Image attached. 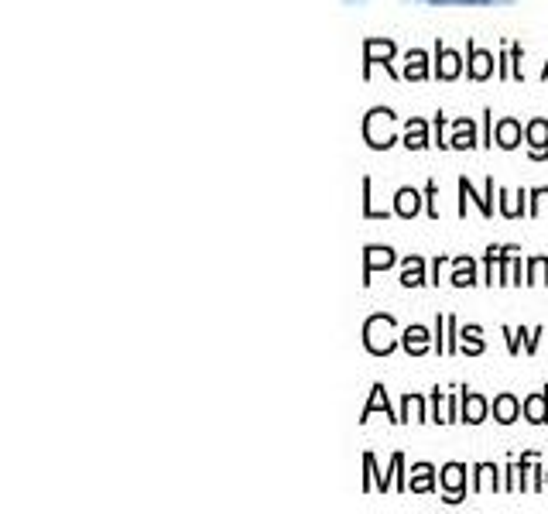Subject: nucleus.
<instances>
[{
    "mask_svg": "<svg viewBox=\"0 0 548 514\" xmlns=\"http://www.w3.org/2000/svg\"><path fill=\"white\" fill-rule=\"evenodd\" d=\"M364 343L374 357H388V353L398 347V326H394L391 316H374L364 326Z\"/></svg>",
    "mask_w": 548,
    "mask_h": 514,
    "instance_id": "f257e3e1",
    "label": "nucleus"
},
{
    "mask_svg": "<svg viewBox=\"0 0 548 514\" xmlns=\"http://www.w3.org/2000/svg\"><path fill=\"white\" fill-rule=\"evenodd\" d=\"M364 138L370 148H391L394 144V114L391 110H370L364 120Z\"/></svg>",
    "mask_w": 548,
    "mask_h": 514,
    "instance_id": "f03ea898",
    "label": "nucleus"
},
{
    "mask_svg": "<svg viewBox=\"0 0 548 514\" xmlns=\"http://www.w3.org/2000/svg\"><path fill=\"white\" fill-rule=\"evenodd\" d=\"M394 42H388V38H370V42L364 45V62H367V72L374 66H384L391 72V59H394Z\"/></svg>",
    "mask_w": 548,
    "mask_h": 514,
    "instance_id": "7ed1b4c3",
    "label": "nucleus"
},
{
    "mask_svg": "<svg viewBox=\"0 0 548 514\" xmlns=\"http://www.w3.org/2000/svg\"><path fill=\"white\" fill-rule=\"evenodd\" d=\"M525 141H528V155L535 158V162H542L548 155V120H531L525 127Z\"/></svg>",
    "mask_w": 548,
    "mask_h": 514,
    "instance_id": "20e7f679",
    "label": "nucleus"
},
{
    "mask_svg": "<svg viewBox=\"0 0 548 514\" xmlns=\"http://www.w3.org/2000/svg\"><path fill=\"white\" fill-rule=\"evenodd\" d=\"M442 487H446V501L456 504L463 501V491H466V467H459V463H449L446 470H442Z\"/></svg>",
    "mask_w": 548,
    "mask_h": 514,
    "instance_id": "39448f33",
    "label": "nucleus"
},
{
    "mask_svg": "<svg viewBox=\"0 0 548 514\" xmlns=\"http://www.w3.org/2000/svg\"><path fill=\"white\" fill-rule=\"evenodd\" d=\"M391 264H394L391 247H367V254H364V285H370L374 271H388Z\"/></svg>",
    "mask_w": 548,
    "mask_h": 514,
    "instance_id": "423d86ee",
    "label": "nucleus"
},
{
    "mask_svg": "<svg viewBox=\"0 0 548 514\" xmlns=\"http://www.w3.org/2000/svg\"><path fill=\"white\" fill-rule=\"evenodd\" d=\"M435 76L439 79H456L459 72H463V59H459V55L453 52V48H435Z\"/></svg>",
    "mask_w": 548,
    "mask_h": 514,
    "instance_id": "0eeeda50",
    "label": "nucleus"
},
{
    "mask_svg": "<svg viewBox=\"0 0 548 514\" xmlns=\"http://www.w3.org/2000/svg\"><path fill=\"white\" fill-rule=\"evenodd\" d=\"M466 72H470V79H477V83L490 79L494 76V55L480 52L477 45H470V66H466Z\"/></svg>",
    "mask_w": 548,
    "mask_h": 514,
    "instance_id": "6e6552de",
    "label": "nucleus"
},
{
    "mask_svg": "<svg viewBox=\"0 0 548 514\" xmlns=\"http://www.w3.org/2000/svg\"><path fill=\"white\" fill-rule=\"evenodd\" d=\"M401 343H405L408 353L422 357V353L432 347V336H429V329H425V326H408L405 333H401Z\"/></svg>",
    "mask_w": 548,
    "mask_h": 514,
    "instance_id": "1a4fd4ad",
    "label": "nucleus"
},
{
    "mask_svg": "<svg viewBox=\"0 0 548 514\" xmlns=\"http://www.w3.org/2000/svg\"><path fill=\"white\" fill-rule=\"evenodd\" d=\"M449 148H477V124L473 120H456L453 124V138H449Z\"/></svg>",
    "mask_w": 548,
    "mask_h": 514,
    "instance_id": "9d476101",
    "label": "nucleus"
},
{
    "mask_svg": "<svg viewBox=\"0 0 548 514\" xmlns=\"http://www.w3.org/2000/svg\"><path fill=\"white\" fill-rule=\"evenodd\" d=\"M494 138H497V144H501L504 151L518 148V144H521V124L514 117H504L501 124L494 127Z\"/></svg>",
    "mask_w": 548,
    "mask_h": 514,
    "instance_id": "9b49d317",
    "label": "nucleus"
},
{
    "mask_svg": "<svg viewBox=\"0 0 548 514\" xmlns=\"http://www.w3.org/2000/svg\"><path fill=\"white\" fill-rule=\"evenodd\" d=\"M487 398L483 395H463V412H459V419L470 422V425H480L487 419Z\"/></svg>",
    "mask_w": 548,
    "mask_h": 514,
    "instance_id": "f8f14e48",
    "label": "nucleus"
},
{
    "mask_svg": "<svg viewBox=\"0 0 548 514\" xmlns=\"http://www.w3.org/2000/svg\"><path fill=\"white\" fill-rule=\"evenodd\" d=\"M521 408H525V405H521V401L514 398V395H497L494 398V419L501 422V425H511L521 415Z\"/></svg>",
    "mask_w": 548,
    "mask_h": 514,
    "instance_id": "ddd939ff",
    "label": "nucleus"
},
{
    "mask_svg": "<svg viewBox=\"0 0 548 514\" xmlns=\"http://www.w3.org/2000/svg\"><path fill=\"white\" fill-rule=\"evenodd\" d=\"M429 55H425V52H418V48H415V52H408L405 55V69H401V76H405V79H415V83H418V79H429Z\"/></svg>",
    "mask_w": 548,
    "mask_h": 514,
    "instance_id": "4468645a",
    "label": "nucleus"
},
{
    "mask_svg": "<svg viewBox=\"0 0 548 514\" xmlns=\"http://www.w3.org/2000/svg\"><path fill=\"white\" fill-rule=\"evenodd\" d=\"M405 148L408 151H422V148H429V124L425 120H411V124L405 127Z\"/></svg>",
    "mask_w": 548,
    "mask_h": 514,
    "instance_id": "2eb2a0df",
    "label": "nucleus"
},
{
    "mask_svg": "<svg viewBox=\"0 0 548 514\" xmlns=\"http://www.w3.org/2000/svg\"><path fill=\"white\" fill-rule=\"evenodd\" d=\"M453 281L456 288H470V285H477V264L470 261V257H456L453 261Z\"/></svg>",
    "mask_w": 548,
    "mask_h": 514,
    "instance_id": "dca6fc26",
    "label": "nucleus"
},
{
    "mask_svg": "<svg viewBox=\"0 0 548 514\" xmlns=\"http://www.w3.org/2000/svg\"><path fill=\"white\" fill-rule=\"evenodd\" d=\"M401 285H405V288L425 285V261H422V257H415V254L408 257L405 268H401Z\"/></svg>",
    "mask_w": 548,
    "mask_h": 514,
    "instance_id": "f3484780",
    "label": "nucleus"
},
{
    "mask_svg": "<svg viewBox=\"0 0 548 514\" xmlns=\"http://www.w3.org/2000/svg\"><path fill=\"white\" fill-rule=\"evenodd\" d=\"M394 199H398V203H394V213L405 216V220H411V216L422 210V196H418L415 189H398V196Z\"/></svg>",
    "mask_w": 548,
    "mask_h": 514,
    "instance_id": "a211bd4d",
    "label": "nucleus"
},
{
    "mask_svg": "<svg viewBox=\"0 0 548 514\" xmlns=\"http://www.w3.org/2000/svg\"><path fill=\"white\" fill-rule=\"evenodd\" d=\"M415 4H432V7H507L514 0H415Z\"/></svg>",
    "mask_w": 548,
    "mask_h": 514,
    "instance_id": "6ab92c4d",
    "label": "nucleus"
},
{
    "mask_svg": "<svg viewBox=\"0 0 548 514\" xmlns=\"http://www.w3.org/2000/svg\"><path fill=\"white\" fill-rule=\"evenodd\" d=\"M525 419L535 422V425L548 422V395H545V391H542V395H531L525 401Z\"/></svg>",
    "mask_w": 548,
    "mask_h": 514,
    "instance_id": "aec40b11",
    "label": "nucleus"
},
{
    "mask_svg": "<svg viewBox=\"0 0 548 514\" xmlns=\"http://www.w3.org/2000/svg\"><path fill=\"white\" fill-rule=\"evenodd\" d=\"M411 473H415V477H411V491H418V494L435 491V470L429 467V463H418Z\"/></svg>",
    "mask_w": 548,
    "mask_h": 514,
    "instance_id": "412c9836",
    "label": "nucleus"
},
{
    "mask_svg": "<svg viewBox=\"0 0 548 514\" xmlns=\"http://www.w3.org/2000/svg\"><path fill=\"white\" fill-rule=\"evenodd\" d=\"M459 192H463V196H470V199H477V206H480V213L483 216H494V203H490V199H494V179H490V189H487V196H477V192H473V186L470 182H459Z\"/></svg>",
    "mask_w": 548,
    "mask_h": 514,
    "instance_id": "4be33fe9",
    "label": "nucleus"
},
{
    "mask_svg": "<svg viewBox=\"0 0 548 514\" xmlns=\"http://www.w3.org/2000/svg\"><path fill=\"white\" fill-rule=\"evenodd\" d=\"M459 350H463V353H470V357H477V353H483L480 326H466L463 333H459Z\"/></svg>",
    "mask_w": 548,
    "mask_h": 514,
    "instance_id": "5701e85b",
    "label": "nucleus"
},
{
    "mask_svg": "<svg viewBox=\"0 0 548 514\" xmlns=\"http://www.w3.org/2000/svg\"><path fill=\"white\" fill-rule=\"evenodd\" d=\"M401 422H425V401L418 395H408L401 401Z\"/></svg>",
    "mask_w": 548,
    "mask_h": 514,
    "instance_id": "b1692460",
    "label": "nucleus"
},
{
    "mask_svg": "<svg viewBox=\"0 0 548 514\" xmlns=\"http://www.w3.org/2000/svg\"><path fill=\"white\" fill-rule=\"evenodd\" d=\"M377 408H384V415H388L391 422H401L398 415H394L391 408H388V395H384V388H381V384H377V388H374V398H370V405L364 408V419H370V415H374Z\"/></svg>",
    "mask_w": 548,
    "mask_h": 514,
    "instance_id": "393cba45",
    "label": "nucleus"
},
{
    "mask_svg": "<svg viewBox=\"0 0 548 514\" xmlns=\"http://www.w3.org/2000/svg\"><path fill=\"white\" fill-rule=\"evenodd\" d=\"M477 491H497V467H490V463H480L477 467Z\"/></svg>",
    "mask_w": 548,
    "mask_h": 514,
    "instance_id": "a878e982",
    "label": "nucleus"
},
{
    "mask_svg": "<svg viewBox=\"0 0 548 514\" xmlns=\"http://www.w3.org/2000/svg\"><path fill=\"white\" fill-rule=\"evenodd\" d=\"M528 285H548V257H535L528 264Z\"/></svg>",
    "mask_w": 548,
    "mask_h": 514,
    "instance_id": "bb28decb",
    "label": "nucleus"
},
{
    "mask_svg": "<svg viewBox=\"0 0 548 514\" xmlns=\"http://www.w3.org/2000/svg\"><path fill=\"white\" fill-rule=\"evenodd\" d=\"M501 196H504V203H501L504 216H518V213H525V192H501Z\"/></svg>",
    "mask_w": 548,
    "mask_h": 514,
    "instance_id": "cd10ccee",
    "label": "nucleus"
},
{
    "mask_svg": "<svg viewBox=\"0 0 548 514\" xmlns=\"http://www.w3.org/2000/svg\"><path fill=\"white\" fill-rule=\"evenodd\" d=\"M429 216L439 220V206H435V182H429Z\"/></svg>",
    "mask_w": 548,
    "mask_h": 514,
    "instance_id": "c85d7f7f",
    "label": "nucleus"
},
{
    "mask_svg": "<svg viewBox=\"0 0 548 514\" xmlns=\"http://www.w3.org/2000/svg\"><path fill=\"white\" fill-rule=\"evenodd\" d=\"M343 4H350V7H353V4H367V0H343Z\"/></svg>",
    "mask_w": 548,
    "mask_h": 514,
    "instance_id": "c756f323",
    "label": "nucleus"
},
{
    "mask_svg": "<svg viewBox=\"0 0 548 514\" xmlns=\"http://www.w3.org/2000/svg\"><path fill=\"white\" fill-rule=\"evenodd\" d=\"M542 76H545V79H548V66H545V72H542Z\"/></svg>",
    "mask_w": 548,
    "mask_h": 514,
    "instance_id": "7c9ffc66",
    "label": "nucleus"
}]
</instances>
